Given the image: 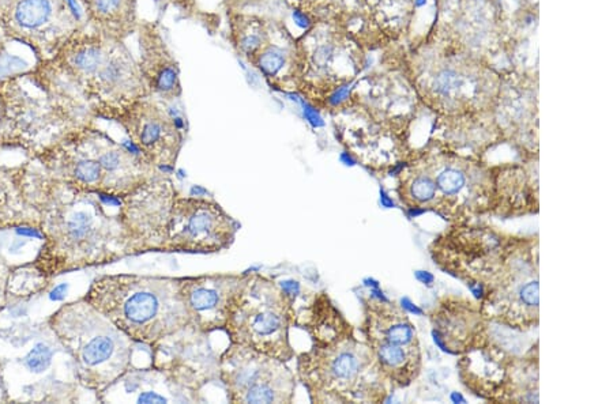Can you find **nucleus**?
Returning a JSON list of instances; mask_svg holds the SVG:
<instances>
[{
	"instance_id": "12",
	"label": "nucleus",
	"mask_w": 613,
	"mask_h": 404,
	"mask_svg": "<svg viewBox=\"0 0 613 404\" xmlns=\"http://www.w3.org/2000/svg\"><path fill=\"white\" fill-rule=\"evenodd\" d=\"M239 223L214 200L178 196L168 225L164 251L213 254L228 249Z\"/></svg>"
},
{
	"instance_id": "5",
	"label": "nucleus",
	"mask_w": 613,
	"mask_h": 404,
	"mask_svg": "<svg viewBox=\"0 0 613 404\" xmlns=\"http://www.w3.org/2000/svg\"><path fill=\"white\" fill-rule=\"evenodd\" d=\"M58 316L59 335L70 349L86 385L103 389L127 373L134 340L94 306L83 299L64 308Z\"/></svg>"
},
{
	"instance_id": "13",
	"label": "nucleus",
	"mask_w": 613,
	"mask_h": 404,
	"mask_svg": "<svg viewBox=\"0 0 613 404\" xmlns=\"http://www.w3.org/2000/svg\"><path fill=\"white\" fill-rule=\"evenodd\" d=\"M250 274H214L180 278V294L192 327L203 333L224 331Z\"/></svg>"
},
{
	"instance_id": "3",
	"label": "nucleus",
	"mask_w": 613,
	"mask_h": 404,
	"mask_svg": "<svg viewBox=\"0 0 613 404\" xmlns=\"http://www.w3.org/2000/svg\"><path fill=\"white\" fill-rule=\"evenodd\" d=\"M297 377L312 403H382L392 388L368 343L354 333L300 354Z\"/></svg>"
},
{
	"instance_id": "11",
	"label": "nucleus",
	"mask_w": 613,
	"mask_h": 404,
	"mask_svg": "<svg viewBox=\"0 0 613 404\" xmlns=\"http://www.w3.org/2000/svg\"><path fill=\"white\" fill-rule=\"evenodd\" d=\"M82 15L77 0H0V21L10 42L29 46L37 62L79 32Z\"/></svg>"
},
{
	"instance_id": "23",
	"label": "nucleus",
	"mask_w": 613,
	"mask_h": 404,
	"mask_svg": "<svg viewBox=\"0 0 613 404\" xmlns=\"http://www.w3.org/2000/svg\"><path fill=\"white\" fill-rule=\"evenodd\" d=\"M284 66V56L279 51L271 49L265 52L259 59L261 70L268 75H275Z\"/></svg>"
},
{
	"instance_id": "1",
	"label": "nucleus",
	"mask_w": 613,
	"mask_h": 404,
	"mask_svg": "<svg viewBox=\"0 0 613 404\" xmlns=\"http://www.w3.org/2000/svg\"><path fill=\"white\" fill-rule=\"evenodd\" d=\"M398 196L411 210L469 223L492 210L494 170L458 152L429 151L402 169Z\"/></svg>"
},
{
	"instance_id": "10",
	"label": "nucleus",
	"mask_w": 613,
	"mask_h": 404,
	"mask_svg": "<svg viewBox=\"0 0 613 404\" xmlns=\"http://www.w3.org/2000/svg\"><path fill=\"white\" fill-rule=\"evenodd\" d=\"M274 357L233 344L218 358V377L230 403L289 404L296 391V376Z\"/></svg>"
},
{
	"instance_id": "8",
	"label": "nucleus",
	"mask_w": 613,
	"mask_h": 404,
	"mask_svg": "<svg viewBox=\"0 0 613 404\" xmlns=\"http://www.w3.org/2000/svg\"><path fill=\"white\" fill-rule=\"evenodd\" d=\"M460 381L474 395L491 402H538L537 367L510 355L488 335L460 354Z\"/></svg>"
},
{
	"instance_id": "6",
	"label": "nucleus",
	"mask_w": 613,
	"mask_h": 404,
	"mask_svg": "<svg viewBox=\"0 0 613 404\" xmlns=\"http://www.w3.org/2000/svg\"><path fill=\"white\" fill-rule=\"evenodd\" d=\"M480 305L490 322L512 330L538 326L539 285L537 241L518 238L498 271L484 285Z\"/></svg>"
},
{
	"instance_id": "24",
	"label": "nucleus",
	"mask_w": 613,
	"mask_h": 404,
	"mask_svg": "<svg viewBox=\"0 0 613 404\" xmlns=\"http://www.w3.org/2000/svg\"><path fill=\"white\" fill-rule=\"evenodd\" d=\"M333 55V49L331 46H320L316 49L315 52V62L318 66H326L327 62L331 59Z\"/></svg>"
},
{
	"instance_id": "20",
	"label": "nucleus",
	"mask_w": 613,
	"mask_h": 404,
	"mask_svg": "<svg viewBox=\"0 0 613 404\" xmlns=\"http://www.w3.org/2000/svg\"><path fill=\"white\" fill-rule=\"evenodd\" d=\"M74 175L85 185H98L104 177V170L98 162V158L79 159L74 168Z\"/></svg>"
},
{
	"instance_id": "18",
	"label": "nucleus",
	"mask_w": 613,
	"mask_h": 404,
	"mask_svg": "<svg viewBox=\"0 0 613 404\" xmlns=\"http://www.w3.org/2000/svg\"><path fill=\"white\" fill-rule=\"evenodd\" d=\"M303 326L309 332L313 344H327L353 333L352 326L347 324L341 313L331 304L327 294L325 293L315 295L306 310V319Z\"/></svg>"
},
{
	"instance_id": "29",
	"label": "nucleus",
	"mask_w": 613,
	"mask_h": 404,
	"mask_svg": "<svg viewBox=\"0 0 613 404\" xmlns=\"http://www.w3.org/2000/svg\"><path fill=\"white\" fill-rule=\"evenodd\" d=\"M17 233H18V234H22V236H28V237H37V238H40V237H41V234H40L39 231H37L36 229H29V227L18 229V230H17Z\"/></svg>"
},
{
	"instance_id": "17",
	"label": "nucleus",
	"mask_w": 613,
	"mask_h": 404,
	"mask_svg": "<svg viewBox=\"0 0 613 404\" xmlns=\"http://www.w3.org/2000/svg\"><path fill=\"white\" fill-rule=\"evenodd\" d=\"M538 179L522 166L494 169L492 211L521 216L537 211Z\"/></svg>"
},
{
	"instance_id": "19",
	"label": "nucleus",
	"mask_w": 613,
	"mask_h": 404,
	"mask_svg": "<svg viewBox=\"0 0 613 404\" xmlns=\"http://www.w3.org/2000/svg\"><path fill=\"white\" fill-rule=\"evenodd\" d=\"M96 214L92 210H78L71 214L67 229L69 234L76 241H85L96 230Z\"/></svg>"
},
{
	"instance_id": "21",
	"label": "nucleus",
	"mask_w": 613,
	"mask_h": 404,
	"mask_svg": "<svg viewBox=\"0 0 613 404\" xmlns=\"http://www.w3.org/2000/svg\"><path fill=\"white\" fill-rule=\"evenodd\" d=\"M52 355V350L46 344L37 343L26 355L25 365L35 373H42L51 365Z\"/></svg>"
},
{
	"instance_id": "9",
	"label": "nucleus",
	"mask_w": 613,
	"mask_h": 404,
	"mask_svg": "<svg viewBox=\"0 0 613 404\" xmlns=\"http://www.w3.org/2000/svg\"><path fill=\"white\" fill-rule=\"evenodd\" d=\"M517 240L491 227L460 223L439 236L429 251L442 270L465 281L480 298Z\"/></svg>"
},
{
	"instance_id": "2",
	"label": "nucleus",
	"mask_w": 613,
	"mask_h": 404,
	"mask_svg": "<svg viewBox=\"0 0 613 404\" xmlns=\"http://www.w3.org/2000/svg\"><path fill=\"white\" fill-rule=\"evenodd\" d=\"M134 342L155 346L192 326L180 294V278L105 275L85 297Z\"/></svg>"
},
{
	"instance_id": "7",
	"label": "nucleus",
	"mask_w": 613,
	"mask_h": 404,
	"mask_svg": "<svg viewBox=\"0 0 613 404\" xmlns=\"http://www.w3.org/2000/svg\"><path fill=\"white\" fill-rule=\"evenodd\" d=\"M364 336L392 387H408L420 376V340L408 313L399 306L386 299L367 298Z\"/></svg>"
},
{
	"instance_id": "22",
	"label": "nucleus",
	"mask_w": 613,
	"mask_h": 404,
	"mask_svg": "<svg viewBox=\"0 0 613 404\" xmlns=\"http://www.w3.org/2000/svg\"><path fill=\"white\" fill-rule=\"evenodd\" d=\"M178 85V73L173 67H162L154 76V87L162 93L172 91Z\"/></svg>"
},
{
	"instance_id": "14",
	"label": "nucleus",
	"mask_w": 613,
	"mask_h": 404,
	"mask_svg": "<svg viewBox=\"0 0 613 404\" xmlns=\"http://www.w3.org/2000/svg\"><path fill=\"white\" fill-rule=\"evenodd\" d=\"M132 145L157 169H172L183 145L182 120L168 116L152 104L134 103L126 116Z\"/></svg>"
},
{
	"instance_id": "27",
	"label": "nucleus",
	"mask_w": 613,
	"mask_h": 404,
	"mask_svg": "<svg viewBox=\"0 0 613 404\" xmlns=\"http://www.w3.org/2000/svg\"><path fill=\"white\" fill-rule=\"evenodd\" d=\"M8 42H10V39H8V37L6 35V30L3 28L1 21H0V56L3 55V52H4V49H6Z\"/></svg>"
},
{
	"instance_id": "25",
	"label": "nucleus",
	"mask_w": 613,
	"mask_h": 404,
	"mask_svg": "<svg viewBox=\"0 0 613 404\" xmlns=\"http://www.w3.org/2000/svg\"><path fill=\"white\" fill-rule=\"evenodd\" d=\"M261 45V39L257 36H247L241 41V49L247 53H252Z\"/></svg>"
},
{
	"instance_id": "16",
	"label": "nucleus",
	"mask_w": 613,
	"mask_h": 404,
	"mask_svg": "<svg viewBox=\"0 0 613 404\" xmlns=\"http://www.w3.org/2000/svg\"><path fill=\"white\" fill-rule=\"evenodd\" d=\"M435 342L447 353L463 354L490 335V320L481 305L458 297H446L431 313Z\"/></svg>"
},
{
	"instance_id": "26",
	"label": "nucleus",
	"mask_w": 613,
	"mask_h": 404,
	"mask_svg": "<svg viewBox=\"0 0 613 404\" xmlns=\"http://www.w3.org/2000/svg\"><path fill=\"white\" fill-rule=\"evenodd\" d=\"M67 289H69L67 283H60V285L55 286V289L49 293L51 301H62L64 298V295H66Z\"/></svg>"
},
{
	"instance_id": "4",
	"label": "nucleus",
	"mask_w": 613,
	"mask_h": 404,
	"mask_svg": "<svg viewBox=\"0 0 613 404\" xmlns=\"http://www.w3.org/2000/svg\"><path fill=\"white\" fill-rule=\"evenodd\" d=\"M295 316L293 295L286 293L271 278L250 272L224 331L233 344L289 362L295 357L289 340V328L295 324Z\"/></svg>"
},
{
	"instance_id": "15",
	"label": "nucleus",
	"mask_w": 613,
	"mask_h": 404,
	"mask_svg": "<svg viewBox=\"0 0 613 404\" xmlns=\"http://www.w3.org/2000/svg\"><path fill=\"white\" fill-rule=\"evenodd\" d=\"M126 210V222L134 236L149 249L164 251L168 225L178 191L169 179L157 176L134 189Z\"/></svg>"
},
{
	"instance_id": "30",
	"label": "nucleus",
	"mask_w": 613,
	"mask_h": 404,
	"mask_svg": "<svg viewBox=\"0 0 613 404\" xmlns=\"http://www.w3.org/2000/svg\"><path fill=\"white\" fill-rule=\"evenodd\" d=\"M306 116L308 117V120L311 121V123H313L315 125H318V124H320V118L318 117V114H316V112L315 110L309 109V108H306Z\"/></svg>"
},
{
	"instance_id": "28",
	"label": "nucleus",
	"mask_w": 613,
	"mask_h": 404,
	"mask_svg": "<svg viewBox=\"0 0 613 404\" xmlns=\"http://www.w3.org/2000/svg\"><path fill=\"white\" fill-rule=\"evenodd\" d=\"M293 19H295V22H296L300 28H306V26H308V19H306V15L302 14L300 11H295V12H293Z\"/></svg>"
}]
</instances>
